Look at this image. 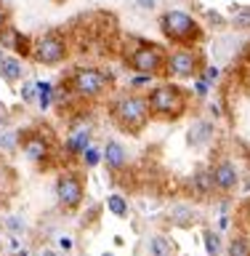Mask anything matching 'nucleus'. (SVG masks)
<instances>
[{"mask_svg":"<svg viewBox=\"0 0 250 256\" xmlns=\"http://www.w3.org/2000/svg\"><path fill=\"white\" fill-rule=\"evenodd\" d=\"M160 27H163V35L173 43H192L197 38V22L192 19L189 14L184 11H168L160 19Z\"/></svg>","mask_w":250,"mask_h":256,"instance_id":"nucleus-1","label":"nucleus"},{"mask_svg":"<svg viewBox=\"0 0 250 256\" xmlns=\"http://www.w3.org/2000/svg\"><path fill=\"white\" fill-rule=\"evenodd\" d=\"M147 115H149V102L139 99V96H123L117 104H115V118L120 126L131 128V131H139L147 123Z\"/></svg>","mask_w":250,"mask_h":256,"instance_id":"nucleus-2","label":"nucleus"},{"mask_svg":"<svg viewBox=\"0 0 250 256\" xmlns=\"http://www.w3.org/2000/svg\"><path fill=\"white\" fill-rule=\"evenodd\" d=\"M149 110L157 112V115H181L184 110V96L176 86H157L155 91L149 94Z\"/></svg>","mask_w":250,"mask_h":256,"instance_id":"nucleus-3","label":"nucleus"},{"mask_svg":"<svg viewBox=\"0 0 250 256\" xmlns=\"http://www.w3.org/2000/svg\"><path fill=\"white\" fill-rule=\"evenodd\" d=\"M32 56L40 64H59L64 56H67V43L59 35H43L32 48Z\"/></svg>","mask_w":250,"mask_h":256,"instance_id":"nucleus-4","label":"nucleus"},{"mask_svg":"<svg viewBox=\"0 0 250 256\" xmlns=\"http://www.w3.org/2000/svg\"><path fill=\"white\" fill-rule=\"evenodd\" d=\"M72 88L80 94V96H96L107 88V75L101 70H93V67H83L75 72L72 78Z\"/></svg>","mask_w":250,"mask_h":256,"instance_id":"nucleus-5","label":"nucleus"},{"mask_svg":"<svg viewBox=\"0 0 250 256\" xmlns=\"http://www.w3.org/2000/svg\"><path fill=\"white\" fill-rule=\"evenodd\" d=\"M131 67L136 72H144V75H155L163 67V54L157 46H141L131 54Z\"/></svg>","mask_w":250,"mask_h":256,"instance_id":"nucleus-6","label":"nucleus"},{"mask_svg":"<svg viewBox=\"0 0 250 256\" xmlns=\"http://www.w3.org/2000/svg\"><path fill=\"white\" fill-rule=\"evenodd\" d=\"M197 54L189 51V48H179L168 56V72L173 78H192L197 72Z\"/></svg>","mask_w":250,"mask_h":256,"instance_id":"nucleus-7","label":"nucleus"},{"mask_svg":"<svg viewBox=\"0 0 250 256\" xmlns=\"http://www.w3.org/2000/svg\"><path fill=\"white\" fill-rule=\"evenodd\" d=\"M56 195H59V203L64 208H75L80 198H83V182L75 174H64L59 184H56Z\"/></svg>","mask_w":250,"mask_h":256,"instance_id":"nucleus-8","label":"nucleus"},{"mask_svg":"<svg viewBox=\"0 0 250 256\" xmlns=\"http://www.w3.org/2000/svg\"><path fill=\"white\" fill-rule=\"evenodd\" d=\"M213 179H216V187L221 190H232L237 184V168L232 163H221L213 168Z\"/></svg>","mask_w":250,"mask_h":256,"instance_id":"nucleus-9","label":"nucleus"},{"mask_svg":"<svg viewBox=\"0 0 250 256\" xmlns=\"http://www.w3.org/2000/svg\"><path fill=\"white\" fill-rule=\"evenodd\" d=\"M0 75H3L8 83H16V80H21V75H24V64L16 59V56H3V59H0Z\"/></svg>","mask_w":250,"mask_h":256,"instance_id":"nucleus-10","label":"nucleus"},{"mask_svg":"<svg viewBox=\"0 0 250 256\" xmlns=\"http://www.w3.org/2000/svg\"><path fill=\"white\" fill-rule=\"evenodd\" d=\"M195 222H197L195 208H189V206H176V208H171V224H176V227H192Z\"/></svg>","mask_w":250,"mask_h":256,"instance_id":"nucleus-11","label":"nucleus"},{"mask_svg":"<svg viewBox=\"0 0 250 256\" xmlns=\"http://www.w3.org/2000/svg\"><path fill=\"white\" fill-rule=\"evenodd\" d=\"M104 160H107V166H112V168H123L125 166V150L120 147L117 142H109L107 147H104Z\"/></svg>","mask_w":250,"mask_h":256,"instance_id":"nucleus-12","label":"nucleus"},{"mask_svg":"<svg viewBox=\"0 0 250 256\" xmlns=\"http://www.w3.org/2000/svg\"><path fill=\"white\" fill-rule=\"evenodd\" d=\"M24 155H27L29 160H43V158L48 155L45 139H40V136H32V139H27V144H24Z\"/></svg>","mask_w":250,"mask_h":256,"instance_id":"nucleus-13","label":"nucleus"},{"mask_svg":"<svg viewBox=\"0 0 250 256\" xmlns=\"http://www.w3.org/2000/svg\"><path fill=\"white\" fill-rule=\"evenodd\" d=\"M213 136V126L211 123H205V120H200V123L192 126V131H189V144H205L208 139Z\"/></svg>","mask_w":250,"mask_h":256,"instance_id":"nucleus-14","label":"nucleus"},{"mask_svg":"<svg viewBox=\"0 0 250 256\" xmlns=\"http://www.w3.org/2000/svg\"><path fill=\"white\" fill-rule=\"evenodd\" d=\"M88 139H91V131H88V126H85V128H77V131L69 136L67 150L75 152V155H77V152H85V150H88Z\"/></svg>","mask_w":250,"mask_h":256,"instance_id":"nucleus-15","label":"nucleus"},{"mask_svg":"<svg viewBox=\"0 0 250 256\" xmlns=\"http://www.w3.org/2000/svg\"><path fill=\"white\" fill-rule=\"evenodd\" d=\"M229 16H232V24H235V27H240V30L250 27V8L248 6H240V3L229 6Z\"/></svg>","mask_w":250,"mask_h":256,"instance_id":"nucleus-16","label":"nucleus"},{"mask_svg":"<svg viewBox=\"0 0 250 256\" xmlns=\"http://www.w3.org/2000/svg\"><path fill=\"white\" fill-rule=\"evenodd\" d=\"M192 184L197 187L200 195H208V192L213 190L216 179H213V174H208V171H197V174H195V179H192Z\"/></svg>","mask_w":250,"mask_h":256,"instance_id":"nucleus-17","label":"nucleus"},{"mask_svg":"<svg viewBox=\"0 0 250 256\" xmlns=\"http://www.w3.org/2000/svg\"><path fill=\"white\" fill-rule=\"evenodd\" d=\"M149 251H152V256H171L173 248H171V243H168L163 235H155L149 240Z\"/></svg>","mask_w":250,"mask_h":256,"instance_id":"nucleus-18","label":"nucleus"},{"mask_svg":"<svg viewBox=\"0 0 250 256\" xmlns=\"http://www.w3.org/2000/svg\"><path fill=\"white\" fill-rule=\"evenodd\" d=\"M203 240H205V251L211 254V256H219V251H221V240H219V232H213V230H205Z\"/></svg>","mask_w":250,"mask_h":256,"instance_id":"nucleus-19","label":"nucleus"},{"mask_svg":"<svg viewBox=\"0 0 250 256\" xmlns=\"http://www.w3.org/2000/svg\"><path fill=\"white\" fill-rule=\"evenodd\" d=\"M107 208H109L115 216H125V214H128V203H125L120 195H112V198L107 200Z\"/></svg>","mask_w":250,"mask_h":256,"instance_id":"nucleus-20","label":"nucleus"},{"mask_svg":"<svg viewBox=\"0 0 250 256\" xmlns=\"http://www.w3.org/2000/svg\"><path fill=\"white\" fill-rule=\"evenodd\" d=\"M229 256H250V243L243 238H235L229 246Z\"/></svg>","mask_w":250,"mask_h":256,"instance_id":"nucleus-21","label":"nucleus"},{"mask_svg":"<svg viewBox=\"0 0 250 256\" xmlns=\"http://www.w3.org/2000/svg\"><path fill=\"white\" fill-rule=\"evenodd\" d=\"M37 102L43 110L51 104V83H37Z\"/></svg>","mask_w":250,"mask_h":256,"instance_id":"nucleus-22","label":"nucleus"},{"mask_svg":"<svg viewBox=\"0 0 250 256\" xmlns=\"http://www.w3.org/2000/svg\"><path fill=\"white\" fill-rule=\"evenodd\" d=\"M35 91H37V83H24L21 86V99L32 102V99H35Z\"/></svg>","mask_w":250,"mask_h":256,"instance_id":"nucleus-23","label":"nucleus"},{"mask_svg":"<svg viewBox=\"0 0 250 256\" xmlns=\"http://www.w3.org/2000/svg\"><path fill=\"white\" fill-rule=\"evenodd\" d=\"M85 160H88V166H96V163H99V152L88 147V150H85Z\"/></svg>","mask_w":250,"mask_h":256,"instance_id":"nucleus-24","label":"nucleus"},{"mask_svg":"<svg viewBox=\"0 0 250 256\" xmlns=\"http://www.w3.org/2000/svg\"><path fill=\"white\" fill-rule=\"evenodd\" d=\"M136 6H139L141 11H152V8L157 6V0H136Z\"/></svg>","mask_w":250,"mask_h":256,"instance_id":"nucleus-25","label":"nucleus"},{"mask_svg":"<svg viewBox=\"0 0 250 256\" xmlns=\"http://www.w3.org/2000/svg\"><path fill=\"white\" fill-rule=\"evenodd\" d=\"M208 86H211V83L203 78V80H197V83H195V91H197L200 96H205V94H208Z\"/></svg>","mask_w":250,"mask_h":256,"instance_id":"nucleus-26","label":"nucleus"},{"mask_svg":"<svg viewBox=\"0 0 250 256\" xmlns=\"http://www.w3.org/2000/svg\"><path fill=\"white\" fill-rule=\"evenodd\" d=\"M216 78H219V67H205V80L208 83H213Z\"/></svg>","mask_w":250,"mask_h":256,"instance_id":"nucleus-27","label":"nucleus"},{"mask_svg":"<svg viewBox=\"0 0 250 256\" xmlns=\"http://www.w3.org/2000/svg\"><path fill=\"white\" fill-rule=\"evenodd\" d=\"M208 19H211L213 24H224V19H221V16L216 14V11H208Z\"/></svg>","mask_w":250,"mask_h":256,"instance_id":"nucleus-28","label":"nucleus"},{"mask_svg":"<svg viewBox=\"0 0 250 256\" xmlns=\"http://www.w3.org/2000/svg\"><path fill=\"white\" fill-rule=\"evenodd\" d=\"M5 30V11H3V6H0V32Z\"/></svg>","mask_w":250,"mask_h":256,"instance_id":"nucleus-29","label":"nucleus"},{"mask_svg":"<svg viewBox=\"0 0 250 256\" xmlns=\"http://www.w3.org/2000/svg\"><path fill=\"white\" fill-rule=\"evenodd\" d=\"M3 144H5L8 150H11V147H13V136H11V134H8V136H3Z\"/></svg>","mask_w":250,"mask_h":256,"instance_id":"nucleus-30","label":"nucleus"},{"mask_svg":"<svg viewBox=\"0 0 250 256\" xmlns=\"http://www.w3.org/2000/svg\"><path fill=\"white\" fill-rule=\"evenodd\" d=\"M37 256H56L53 251H43V254H37Z\"/></svg>","mask_w":250,"mask_h":256,"instance_id":"nucleus-31","label":"nucleus"},{"mask_svg":"<svg viewBox=\"0 0 250 256\" xmlns=\"http://www.w3.org/2000/svg\"><path fill=\"white\" fill-rule=\"evenodd\" d=\"M104 256H115V254H104Z\"/></svg>","mask_w":250,"mask_h":256,"instance_id":"nucleus-32","label":"nucleus"},{"mask_svg":"<svg viewBox=\"0 0 250 256\" xmlns=\"http://www.w3.org/2000/svg\"><path fill=\"white\" fill-rule=\"evenodd\" d=\"M0 59H3V54H0Z\"/></svg>","mask_w":250,"mask_h":256,"instance_id":"nucleus-33","label":"nucleus"},{"mask_svg":"<svg viewBox=\"0 0 250 256\" xmlns=\"http://www.w3.org/2000/svg\"><path fill=\"white\" fill-rule=\"evenodd\" d=\"M176 3H179V0H176Z\"/></svg>","mask_w":250,"mask_h":256,"instance_id":"nucleus-34","label":"nucleus"}]
</instances>
